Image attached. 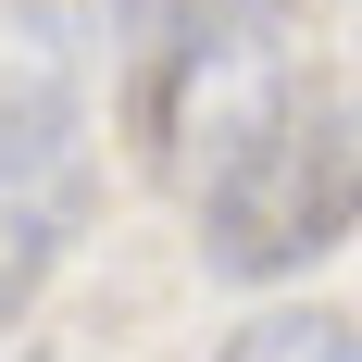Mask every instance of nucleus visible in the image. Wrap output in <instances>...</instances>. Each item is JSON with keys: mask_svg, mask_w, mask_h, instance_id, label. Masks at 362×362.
Here are the masks:
<instances>
[{"mask_svg": "<svg viewBox=\"0 0 362 362\" xmlns=\"http://www.w3.org/2000/svg\"><path fill=\"white\" fill-rule=\"evenodd\" d=\"M225 362H362V325L350 313H262L225 337Z\"/></svg>", "mask_w": 362, "mask_h": 362, "instance_id": "obj_4", "label": "nucleus"}, {"mask_svg": "<svg viewBox=\"0 0 362 362\" xmlns=\"http://www.w3.org/2000/svg\"><path fill=\"white\" fill-rule=\"evenodd\" d=\"M187 213H200V262L238 275V288L325 262L362 225V88H337V75L288 88L213 175L187 187Z\"/></svg>", "mask_w": 362, "mask_h": 362, "instance_id": "obj_1", "label": "nucleus"}, {"mask_svg": "<svg viewBox=\"0 0 362 362\" xmlns=\"http://www.w3.org/2000/svg\"><path fill=\"white\" fill-rule=\"evenodd\" d=\"M88 225V88L50 0H0V313L50 288Z\"/></svg>", "mask_w": 362, "mask_h": 362, "instance_id": "obj_3", "label": "nucleus"}, {"mask_svg": "<svg viewBox=\"0 0 362 362\" xmlns=\"http://www.w3.org/2000/svg\"><path fill=\"white\" fill-rule=\"evenodd\" d=\"M288 88H313V0H175L138 37V125L175 187H200Z\"/></svg>", "mask_w": 362, "mask_h": 362, "instance_id": "obj_2", "label": "nucleus"}, {"mask_svg": "<svg viewBox=\"0 0 362 362\" xmlns=\"http://www.w3.org/2000/svg\"><path fill=\"white\" fill-rule=\"evenodd\" d=\"M100 13H112V25H125V37H150V25H163V13H175V0H100Z\"/></svg>", "mask_w": 362, "mask_h": 362, "instance_id": "obj_5", "label": "nucleus"}]
</instances>
